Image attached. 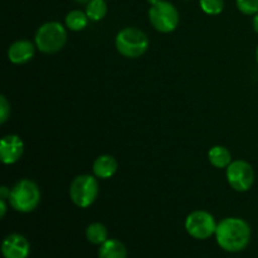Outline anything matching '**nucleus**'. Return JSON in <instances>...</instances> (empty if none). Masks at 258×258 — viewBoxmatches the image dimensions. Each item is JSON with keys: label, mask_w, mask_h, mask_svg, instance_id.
Segmentation results:
<instances>
[{"label": "nucleus", "mask_w": 258, "mask_h": 258, "mask_svg": "<svg viewBox=\"0 0 258 258\" xmlns=\"http://www.w3.org/2000/svg\"><path fill=\"white\" fill-rule=\"evenodd\" d=\"M86 14L92 22H100L107 14V4L105 0H91L86 5Z\"/></svg>", "instance_id": "f3484780"}, {"label": "nucleus", "mask_w": 258, "mask_h": 258, "mask_svg": "<svg viewBox=\"0 0 258 258\" xmlns=\"http://www.w3.org/2000/svg\"><path fill=\"white\" fill-rule=\"evenodd\" d=\"M214 236L222 249L227 252H241L249 244L252 231L244 219L229 217L217 224Z\"/></svg>", "instance_id": "f257e3e1"}, {"label": "nucleus", "mask_w": 258, "mask_h": 258, "mask_svg": "<svg viewBox=\"0 0 258 258\" xmlns=\"http://www.w3.org/2000/svg\"><path fill=\"white\" fill-rule=\"evenodd\" d=\"M10 190H12V189L7 188V186H2V189H0V198H2V199H9Z\"/></svg>", "instance_id": "412c9836"}, {"label": "nucleus", "mask_w": 258, "mask_h": 258, "mask_svg": "<svg viewBox=\"0 0 258 258\" xmlns=\"http://www.w3.org/2000/svg\"><path fill=\"white\" fill-rule=\"evenodd\" d=\"M98 181L96 176L82 174L73 179L70 186V197L73 204L80 208H88L98 197Z\"/></svg>", "instance_id": "39448f33"}, {"label": "nucleus", "mask_w": 258, "mask_h": 258, "mask_svg": "<svg viewBox=\"0 0 258 258\" xmlns=\"http://www.w3.org/2000/svg\"><path fill=\"white\" fill-rule=\"evenodd\" d=\"M118 168L117 160L112 155H101L95 160L92 166L93 174L98 179H110L116 174Z\"/></svg>", "instance_id": "f8f14e48"}, {"label": "nucleus", "mask_w": 258, "mask_h": 258, "mask_svg": "<svg viewBox=\"0 0 258 258\" xmlns=\"http://www.w3.org/2000/svg\"><path fill=\"white\" fill-rule=\"evenodd\" d=\"M88 17L81 10H72L66 17V27L72 32H81L88 24Z\"/></svg>", "instance_id": "dca6fc26"}, {"label": "nucleus", "mask_w": 258, "mask_h": 258, "mask_svg": "<svg viewBox=\"0 0 258 258\" xmlns=\"http://www.w3.org/2000/svg\"><path fill=\"white\" fill-rule=\"evenodd\" d=\"M24 153V143L18 135L4 136L0 141V159L5 165L15 164Z\"/></svg>", "instance_id": "1a4fd4ad"}, {"label": "nucleus", "mask_w": 258, "mask_h": 258, "mask_svg": "<svg viewBox=\"0 0 258 258\" xmlns=\"http://www.w3.org/2000/svg\"><path fill=\"white\" fill-rule=\"evenodd\" d=\"M98 258H127V249L118 239H107L100 246Z\"/></svg>", "instance_id": "ddd939ff"}, {"label": "nucleus", "mask_w": 258, "mask_h": 258, "mask_svg": "<svg viewBox=\"0 0 258 258\" xmlns=\"http://www.w3.org/2000/svg\"><path fill=\"white\" fill-rule=\"evenodd\" d=\"M35 47L45 54L59 52L67 42L66 28L58 22H48L40 25L35 33Z\"/></svg>", "instance_id": "20e7f679"}, {"label": "nucleus", "mask_w": 258, "mask_h": 258, "mask_svg": "<svg viewBox=\"0 0 258 258\" xmlns=\"http://www.w3.org/2000/svg\"><path fill=\"white\" fill-rule=\"evenodd\" d=\"M228 184L236 191L249 190L254 183V170L249 163L244 160H233L226 171Z\"/></svg>", "instance_id": "6e6552de"}, {"label": "nucleus", "mask_w": 258, "mask_h": 258, "mask_svg": "<svg viewBox=\"0 0 258 258\" xmlns=\"http://www.w3.org/2000/svg\"><path fill=\"white\" fill-rule=\"evenodd\" d=\"M76 2H77L78 4H86V5H87L88 3L91 2V0H76Z\"/></svg>", "instance_id": "393cba45"}, {"label": "nucleus", "mask_w": 258, "mask_h": 258, "mask_svg": "<svg viewBox=\"0 0 258 258\" xmlns=\"http://www.w3.org/2000/svg\"><path fill=\"white\" fill-rule=\"evenodd\" d=\"M146 2H148L150 5H155L158 4V3H160L161 0H146Z\"/></svg>", "instance_id": "b1692460"}, {"label": "nucleus", "mask_w": 258, "mask_h": 258, "mask_svg": "<svg viewBox=\"0 0 258 258\" xmlns=\"http://www.w3.org/2000/svg\"><path fill=\"white\" fill-rule=\"evenodd\" d=\"M115 45L117 52L126 58H139L149 48V38L141 29L127 27L116 35Z\"/></svg>", "instance_id": "7ed1b4c3"}, {"label": "nucleus", "mask_w": 258, "mask_h": 258, "mask_svg": "<svg viewBox=\"0 0 258 258\" xmlns=\"http://www.w3.org/2000/svg\"><path fill=\"white\" fill-rule=\"evenodd\" d=\"M253 29L258 34V13L253 17Z\"/></svg>", "instance_id": "5701e85b"}, {"label": "nucleus", "mask_w": 258, "mask_h": 258, "mask_svg": "<svg viewBox=\"0 0 258 258\" xmlns=\"http://www.w3.org/2000/svg\"><path fill=\"white\" fill-rule=\"evenodd\" d=\"M35 47L30 40L20 39L13 43L8 49V58L14 64H24L34 57Z\"/></svg>", "instance_id": "9b49d317"}, {"label": "nucleus", "mask_w": 258, "mask_h": 258, "mask_svg": "<svg viewBox=\"0 0 258 258\" xmlns=\"http://www.w3.org/2000/svg\"><path fill=\"white\" fill-rule=\"evenodd\" d=\"M10 115V103L5 96H0V122L4 123Z\"/></svg>", "instance_id": "aec40b11"}, {"label": "nucleus", "mask_w": 258, "mask_h": 258, "mask_svg": "<svg viewBox=\"0 0 258 258\" xmlns=\"http://www.w3.org/2000/svg\"><path fill=\"white\" fill-rule=\"evenodd\" d=\"M199 4L208 15H218L224 9V0H199Z\"/></svg>", "instance_id": "a211bd4d"}, {"label": "nucleus", "mask_w": 258, "mask_h": 258, "mask_svg": "<svg viewBox=\"0 0 258 258\" xmlns=\"http://www.w3.org/2000/svg\"><path fill=\"white\" fill-rule=\"evenodd\" d=\"M236 5L244 15H256L258 13V0H236Z\"/></svg>", "instance_id": "6ab92c4d"}, {"label": "nucleus", "mask_w": 258, "mask_h": 258, "mask_svg": "<svg viewBox=\"0 0 258 258\" xmlns=\"http://www.w3.org/2000/svg\"><path fill=\"white\" fill-rule=\"evenodd\" d=\"M9 203L14 211L20 213H30L40 203V190L30 179H22L10 190Z\"/></svg>", "instance_id": "f03ea898"}, {"label": "nucleus", "mask_w": 258, "mask_h": 258, "mask_svg": "<svg viewBox=\"0 0 258 258\" xmlns=\"http://www.w3.org/2000/svg\"><path fill=\"white\" fill-rule=\"evenodd\" d=\"M209 163L217 169H227L232 163V154L227 148L222 145H216L208 151Z\"/></svg>", "instance_id": "4468645a"}, {"label": "nucleus", "mask_w": 258, "mask_h": 258, "mask_svg": "<svg viewBox=\"0 0 258 258\" xmlns=\"http://www.w3.org/2000/svg\"><path fill=\"white\" fill-rule=\"evenodd\" d=\"M256 59H257V63H258V47H257V50H256Z\"/></svg>", "instance_id": "a878e982"}, {"label": "nucleus", "mask_w": 258, "mask_h": 258, "mask_svg": "<svg viewBox=\"0 0 258 258\" xmlns=\"http://www.w3.org/2000/svg\"><path fill=\"white\" fill-rule=\"evenodd\" d=\"M29 252V242L22 234L12 233L3 241L2 253L4 258H28Z\"/></svg>", "instance_id": "9d476101"}, {"label": "nucleus", "mask_w": 258, "mask_h": 258, "mask_svg": "<svg viewBox=\"0 0 258 258\" xmlns=\"http://www.w3.org/2000/svg\"><path fill=\"white\" fill-rule=\"evenodd\" d=\"M86 238H87L90 243L101 246V244L105 243L108 239L107 228L102 223H100V222L91 223L87 227V229H86Z\"/></svg>", "instance_id": "2eb2a0df"}, {"label": "nucleus", "mask_w": 258, "mask_h": 258, "mask_svg": "<svg viewBox=\"0 0 258 258\" xmlns=\"http://www.w3.org/2000/svg\"><path fill=\"white\" fill-rule=\"evenodd\" d=\"M217 222L207 211H194L185 219V231L196 239H208L216 234Z\"/></svg>", "instance_id": "0eeeda50"}, {"label": "nucleus", "mask_w": 258, "mask_h": 258, "mask_svg": "<svg viewBox=\"0 0 258 258\" xmlns=\"http://www.w3.org/2000/svg\"><path fill=\"white\" fill-rule=\"evenodd\" d=\"M7 199H2L0 198V217L4 218L5 213H7Z\"/></svg>", "instance_id": "4be33fe9"}, {"label": "nucleus", "mask_w": 258, "mask_h": 258, "mask_svg": "<svg viewBox=\"0 0 258 258\" xmlns=\"http://www.w3.org/2000/svg\"><path fill=\"white\" fill-rule=\"evenodd\" d=\"M149 20L158 32L171 33L178 28L180 15L171 3L161 0L158 4L151 5L149 10Z\"/></svg>", "instance_id": "423d86ee"}]
</instances>
